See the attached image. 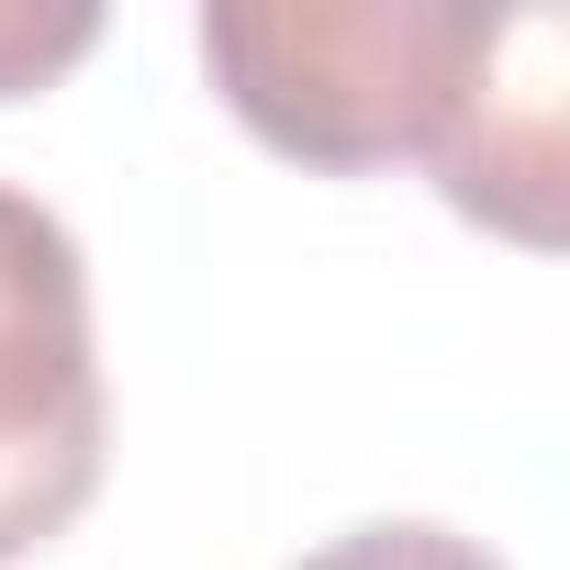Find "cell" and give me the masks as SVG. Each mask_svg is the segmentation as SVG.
<instances>
[{
  "label": "cell",
  "instance_id": "5b68a950",
  "mask_svg": "<svg viewBox=\"0 0 570 570\" xmlns=\"http://www.w3.org/2000/svg\"><path fill=\"white\" fill-rule=\"evenodd\" d=\"M292 570H503L481 537H459V525H425V514H403V525H347V537H325L314 559H292Z\"/></svg>",
  "mask_w": 570,
  "mask_h": 570
},
{
  "label": "cell",
  "instance_id": "3957f363",
  "mask_svg": "<svg viewBox=\"0 0 570 570\" xmlns=\"http://www.w3.org/2000/svg\"><path fill=\"white\" fill-rule=\"evenodd\" d=\"M570 35L548 12H481V46H470V79H459V112L436 135V190L514 235V246H559V179H570V146H559V112H570Z\"/></svg>",
  "mask_w": 570,
  "mask_h": 570
},
{
  "label": "cell",
  "instance_id": "7a4b0ae2",
  "mask_svg": "<svg viewBox=\"0 0 570 570\" xmlns=\"http://www.w3.org/2000/svg\"><path fill=\"white\" fill-rule=\"evenodd\" d=\"M101 459L112 403L90 347V257L35 190L0 179V570L90 514Z\"/></svg>",
  "mask_w": 570,
  "mask_h": 570
},
{
  "label": "cell",
  "instance_id": "6da1fadb",
  "mask_svg": "<svg viewBox=\"0 0 570 570\" xmlns=\"http://www.w3.org/2000/svg\"><path fill=\"white\" fill-rule=\"evenodd\" d=\"M481 12L459 0H235L202 12V68L235 124L303 168H392L436 157Z\"/></svg>",
  "mask_w": 570,
  "mask_h": 570
},
{
  "label": "cell",
  "instance_id": "277c9868",
  "mask_svg": "<svg viewBox=\"0 0 570 570\" xmlns=\"http://www.w3.org/2000/svg\"><path fill=\"white\" fill-rule=\"evenodd\" d=\"M101 46V12L90 0H0V101L12 90H46L57 68H79Z\"/></svg>",
  "mask_w": 570,
  "mask_h": 570
}]
</instances>
